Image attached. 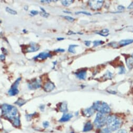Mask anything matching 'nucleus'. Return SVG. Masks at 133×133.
Wrapping results in <instances>:
<instances>
[{
  "instance_id": "4c0bfd02",
  "label": "nucleus",
  "mask_w": 133,
  "mask_h": 133,
  "mask_svg": "<svg viewBox=\"0 0 133 133\" xmlns=\"http://www.w3.org/2000/svg\"><path fill=\"white\" fill-rule=\"evenodd\" d=\"M128 9H133V2L127 7Z\"/></svg>"
},
{
  "instance_id": "7ed1b4c3",
  "label": "nucleus",
  "mask_w": 133,
  "mask_h": 133,
  "mask_svg": "<svg viewBox=\"0 0 133 133\" xmlns=\"http://www.w3.org/2000/svg\"><path fill=\"white\" fill-rule=\"evenodd\" d=\"M92 106L95 111L102 114H108L111 111L110 106L104 102L98 101L94 102Z\"/></svg>"
},
{
  "instance_id": "f8f14e48",
  "label": "nucleus",
  "mask_w": 133,
  "mask_h": 133,
  "mask_svg": "<svg viewBox=\"0 0 133 133\" xmlns=\"http://www.w3.org/2000/svg\"><path fill=\"white\" fill-rule=\"evenodd\" d=\"M93 128V125L92 123L90 121H88V122H87L85 124V125L83 127V132H89L91 130H92Z\"/></svg>"
},
{
  "instance_id": "c85d7f7f",
  "label": "nucleus",
  "mask_w": 133,
  "mask_h": 133,
  "mask_svg": "<svg viewBox=\"0 0 133 133\" xmlns=\"http://www.w3.org/2000/svg\"><path fill=\"white\" fill-rule=\"evenodd\" d=\"M64 17L67 20H68V21L69 22H74L75 19L73 18V17H71V16H64Z\"/></svg>"
},
{
  "instance_id": "a19ab883",
  "label": "nucleus",
  "mask_w": 133,
  "mask_h": 133,
  "mask_svg": "<svg viewBox=\"0 0 133 133\" xmlns=\"http://www.w3.org/2000/svg\"><path fill=\"white\" fill-rule=\"evenodd\" d=\"M65 39V38H57V40H58V41H61V40H64Z\"/></svg>"
},
{
  "instance_id": "0eeeda50",
  "label": "nucleus",
  "mask_w": 133,
  "mask_h": 133,
  "mask_svg": "<svg viewBox=\"0 0 133 133\" xmlns=\"http://www.w3.org/2000/svg\"><path fill=\"white\" fill-rule=\"evenodd\" d=\"M104 1L101 0V1H90L89 2V5L91 8L95 10L100 9L103 5Z\"/></svg>"
},
{
  "instance_id": "39448f33",
  "label": "nucleus",
  "mask_w": 133,
  "mask_h": 133,
  "mask_svg": "<svg viewBox=\"0 0 133 133\" xmlns=\"http://www.w3.org/2000/svg\"><path fill=\"white\" fill-rule=\"evenodd\" d=\"M21 77L18 78L15 81L14 84L12 85L11 88L8 91V93L9 96H14L15 95H17L19 93V90L18 89V86L19 84V82L21 80Z\"/></svg>"
},
{
  "instance_id": "37998d69",
  "label": "nucleus",
  "mask_w": 133,
  "mask_h": 133,
  "mask_svg": "<svg viewBox=\"0 0 133 133\" xmlns=\"http://www.w3.org/2000/svg\"><path fill=\"white\" fill-rule=\"evenodd\" d=\"M23 32H24V33H25V32H26L27 31H26V30H25V29H24V30H23Z\"/></svg>"
},
{
  "instance_id": "412c9836",
  "label": "nucleus",
  "mask_w": 133,
  "mask_h": 133,
  "mask_svg": "<svg viewBox=\"0 0 133 133\" xmlns=\"http://www.w3.org/2000/svg\"><path fill=\"white\" fill-rule=\"evenodd\" d=\"M13 122V125L15 127H18L20 125V119H19V116H17L12 121Z\"/></svg>"
},
{
  "instance_id": "ddd939ff",
  "label": "nucleus",
  "mask_w": 133,
  "mask_h": 133,
  "mask_svg": "<svg viewBox=\"0 0 133 133\" xmlns=\"http://www.w3.org/2000/svg\"><path fill=\"white\" fill-rule=\"evenodd\" d=\"M75 75L77 77L82 80H84L86 77V70H80L77 73H75Z\"/></svg>"
},
{
  "instance_id": "dca6fc26",
  "label": "nucleus",
  "mask_w": 133,
  "mask_h": 133,
  "mask_svg": "<svg viewBox=\"0 0 133 133\" xmlns=\"http://www.w3.org/2000/svg\"><path fill=\"white\" fill-rule=\"evenodd\" d=\"M126 63L128 68L130 69L133 68V59L132 58H129L127 59L126 60Z\"/></svg>"
},
{
  "instance_id": "79ce46f5",
  "label": "nucleus",
  "mask_w": 133,
  "mask_h": 133,
  "mask_svg": "<svg viewBox=\"0 0 133 133\" xmlns=\"http://www.w3.org/2000/svg\"><path fill=\"white\" fill-rule=\"evenodd\" d=\"M64 13H68V14H71V13H71V12L66 11H64Z\"/></svg>"
},
{
  "instance_id": "e433bc0d",
  "label": "nucleus",
  "mask_w": 133,
  "mask_h": 133,
  "mask_svg": "<svg viewBox=\"0 0 133 133\" xmlns=\"http://www.w3.org/2000/svg\"><path fill=\"white\" fill-rule=\"evenodd\" d=\"M84 43L86 46H88V47H89L91 43V41H85Z\"/></svg>"
},
{
  "instance_id": "f03ea898",
  "label": "nucleus",
  "mask_w": 133,
  "mask_h": 133,
  "mask_svg": "<svg viewBox=\"0 0 133 133\" xmlns=\"http://www.w3.org/2000/svg\"><path fill=\"white\" fill-rule=\"evenodd\" d=\"M122 124V120L115 115H109L107 117V128L111 132L119 130Z\"/></svg>"
},
{
  "instance_id": "473e14b6",
  "label": "nucleus",
  "mask_w": 133,
  "mask_h": 133,
  "mask_svg": "<svg viewBox=\"0 0 133 133\" xmlns=\"http://www.w3.org/2000/svg\"><path fill=\"white\" fill-rule=\"evenodd\" d=\"M117 133H128V132L125 130L121 129V130H119L118 131H117Z\"/></svg>"
},
{
  "instance_id": "393cba45",
  "label": "nucleus",
  "mask_w": 133,
  "mask_h": 133,
  "mask_svg": "<svg viewBox=\"0 0 133 133\" xmlns=\"http://www.w3.org/2000/svg\"><path fill=\"white\" fill-rule=\"evenodd\" d=\"M104 43V42L103 41H102V40H95V41H94L93 42V46L94 47H98V46H99V45H102V44H103Z\"/></svg>"
},
{
  "instance_id": "4be33fe9",
  "label": "nucleus",
  "mask_w": 133,
  "mask_h": 133,
  "mask_svg": "<svg viewBox=\"0 0 133 133\" xmlns=\"http://www.w3.org/2000/svg\"><path fill=\"white\" fill-rule=\"evenodd\" d=\"M73 2V0H65V1H61V3L64 5L65 6H69L70 5H71Z\"/></svg>"
},
{
  "instance_id": "9d476101",
  "label": "nucleus",
  "mask_w": 133,
  "mask_h": 133,
  "mask_svg": "<svg viewBox=\"0 0 133 133\" xmlns=\"http://www.w3.org/2000/svg\"><path fill=\"white\" fill-rule=\"evenodd\" d=\"M95 112V110L93 108V106H92L90 108H88L83 111V115L86 116V117H91V116H92Z\"/></svg>"
},
{
  "instance_id": "f257e3e1",
  "label": "nucleus",
  "mask_w": 133,
  "mask_h": 133,
  "mask_svg": "<svg viewBox=\"0 0 133 133\" xmlns=\"http://www.w3.org/2000/svg\"><path fill=\"white\" fill-rule=\"evenodd\" d=\"M3 115L12 121L17 116L18 111L16 107L8 104H4L1 106Z\"/></svg>"
},
{
  "instance_id": "a211bd4d",
  "label": "nucleus",
  "mask_w": 133,
  "mask_h": 133,
  "mask_svg": "<svg viewBox=\"0 0 133 133\" xmlns=\"http://www.w3.org/2000/svg\"><path fill=\"white\" fill-rule=\"evenodd\" d=\"M60 111L61 112H64V113H65L66 111H68V109H67V103H66V102H63L61 104L60 106Z\"/></svg>"
},
{
  "instance_id": "f704fd0d",
  "label": "nucleus",
  "mask_w": 133,
  "mask_h": 133,
  "mask_svg": "<svg viewBox=\"0 0 133 133\" xmlns=\"http://www.w3.org/2000/svg\"><path fill=\"white\" fill-rule=\"evenodd\" d=\"M117 9H118L119 11H123V10H124L125 9V7H124V6H122V5H119V6H118V7H117Z\"/></svg>"
},
{
  "instance_id": "7c9ffc66",
  "label": "nucleus",
  "mask_w": 133,
  "mask_h": 133,
  "mask_svg": "<svg viewBox=\"0 0 133 133\" xmlns=\"http://www.w3.org/2000/svg\"><path fill=\"white\" fill-rule=\"evenodd\" d=\"M30 13L32 16H35V15H36L39 14V12L37 11H36V10H32V11L30 12Z\"/></svg>"
},
{
  "instance_id": "2eb2a0df",
  "label": "nucleus",
  "mask_w": 133,
  "mask_h": 133,
  "mask_svg": "<svg viewBox=\"0 0 133 133\" xmlns=\"http://www.w3.org/2000/svg\"><path fill=\"white\" fill-rule=\"evenodd\" d=\"M133 43V39H125L121 40L119 42V44L121 46H125Z\"/></svg>"
},
{
  "instance_id": "1a4fd4ad",
  "label": "nucleus",
  "mask_w": 133,
  "mask_h": 133,
  "mask_svg": "<svg viewBox=\"0 0 133 133\" xmlns=\"http://www.w3.org/2000/svg\"><path fill=\"white\" fill-rule=\"evenodd\" d=\"M52 55H51L50 53H48V52H42L40 53L39 54H38L37 55L35 56V57H34V60H45L46 59L48 58H52Z\"/></svg>"
},
{
  "instance_id": "423d86ee",
  "label": "nucleus",
  "mask_w": 133,
  "mask_h": 133,
  "mask_svg": "<svg viewBox=\"0 0 133 133\" xmlns=\"http://www.w3.org/2000/svg\"><path fill=\"white\" fill-rule=\"evenodd\" d=\"M28 87L30 90H36L41 87V80L35 79L28 83Z\"/></svg>"
},
{
  "instance_id": "a18cd8bd",
  "label": "nucleus",
  "mask_w": 133,
  "mask_h": 133,
  "mask_svg": "<svg viewBox=\"0 0 133 133\" xmlns=\"http://www.w3.org/2000/svg\"><path fill=\"white\" fill-rule=\"evenodd\" d=\"M1 23V20H0V24Z\"/></svg>"
},
{
  "instance_id": "9b49d317",
  "label": "nucleus",
  "mask_w": 133,
  "mask_h": 133,
  "mask_svg": "<svg viewBox=\"0 0 133 133\" xmlns=\"http://www.w3.org/2000/svg\"><path fill=\"white\" fill-rule=\"evenodd\" d=\"M55 88L54 84L51 81H48L46 83L44 86V89L45 91L50 92L53 91Z\"/></svg>"
},
{
  "instance_id": "58836bf2",
  "label": "nucleus",
  "mask_w": 133,
  "mask_h": 133,
  "mask_svg": "<svg viewBox=\"0 0 133 133\" xmlns=\"http://www.w3.org/2000/svg\"><path fill=\"white\" fill-rule=\"evenodd\" d=\"M76 34V33L72 32V31H69L68 33H67V34L68 35H71V34Z\"/></svg>"
},
{
  "instance_id": "ea45409f",
  "label": "nucleus",
  "mask_w": 133,
  "mask_h": 133,
  "mask_svg": "<svg viewBox=\"0 0 133 133\" xmlns=\"http://www.w3.org/2000/svg\"><path fill=\"white\" fill-rule=\"evenodd\" d=\"M53 1H48V0H46V1H41L40 2H46V3H50L51 2H52Z\"/></svg>"
},
{
  "instance_id": "c9c22d12",
  "label": "nucleus",
  "mask_w": 133,
  "mask_h": 133,
  "mask_svg": "<svg viewBox=\"0 0 133 133\" xmlns=\"http://www.w3.org/2000/svg\"><path fill=\"white\" fill-rule=\"evenodd\" d=\"M5 59V55L4 54H1L0 55V60L3 61Z\"/></svg>"
},
{
  "instance_id": "2f4dec72",
  "label": "nucleus",
  "mask_w": 133,
  "mask_h": 133,
  "mask_svg": "<svg viewBox=\"0 0 133 133\" xmlns=\"http://www.w3.org/2000/svg\"><path fill=\"white\" fill-rule=\"evenodd\" d=\"M43 126L45 128H47L49 126V122L47 121H45L43 123Z\"/></svg>"
},
{
  "instance_id": "5701e85b",
  "label": "nucleus",
  "mask_w": 133,
  "mask_h": 133,
  "mask_svg": "<svg viewBox=\"0 0 133 133\" xmlns=\"http://www.w3.org/2000/svg\"><path fill=\"white\" fill-rule=\"evenodd\" d=\"M26 102V101H25L22 99H19L16 102H15V103L17 104L18 105H19V106H21L24 104H25Z\"/></svg>"
},
{
  "instance_id": "c03bdc74",
  "label": "nucleus",
  "mask_w": 133,
  "mask_h": 133,
  "mask_svg": "<svg viewBox=\"0 0 133 133\" xmlns=\"http://www.w3.org/2000/svg\"><path fill=\"white\" fill-rule=\"evenodd\" d=\"M132 59H133V54H132Z\"/></svg>"
},
{
  "instance_id": "f3484780",
  "label": "nucleus",
  "mask_w": 133,
  "mask_h": 133,
  "mask_svg": "<svg viewBox=\"0 0 133 133\" xmlns=\"http://www.w3.org/2000/svg\"><path fill=\"white\" fill-rule=\"evenodd\" d=\"M109 30L107 29H104L103 30H102L101 31H100L99 33H96L99 34V35H102V36L103 37H107L109 35Z\"/></svg>"
},
{
  "instance_id": "aec40b11",
  "label": "nucleus",
  "mask_w": 133,
  "mask_h": 133,
  "mask_svg": "<svg viewBox=\"0 0 133 133\" xmlns=\"http://www.w3.org/2000/svg\"><path fill=\"white\" fill-rule=\"evenodd\" d=\"M40 8L41 11H41L39 13V14H40V15L42 17H44L45 18H47V17H48L49 16V14L48 13H47V12L45 10L43 7H40Z\"/></svg>"
},
{
  "instance_id": "72a5a7b5",
  "label": "nucleus",
  "mask_w": 133,
  "mask_h": 133,
  "mask_svg": "<svg viewBox=\"0 0 133 133\" xmlns=\"http://www.w3.org/2000/svg\"><path fill=\"white\" fill-rule=\"evenodd\" d=\"M55 51H56V52H65V50L64 49L59 48V49H56L55 50Z\"/></svg>"
},
{
  "instance_id": "a878e982",
  "label": "nucleus",
  "mask_w": 133,
  "mask_h": 133,
  "mask_svg": "<svg viewBox=\"0 0 133 133\" xmlns=\"http://www.w3.org/2000/svg\"><path fill=\"white\" fill-rule=\"evenodd\" d=\"M112 77V74L109 71H107L106 73L104 74V77L106 79H111Z\"/></svg>"
},
{
  "instance_id": "cd10ccee",
  "label": "nucleus",
  "mask_w": 133,
  "mask_h": 133,
  "mask_svg": "<svg viewBox=\"0 0 133 133\" xmlns=\"http://www.w3.org/2000/svg\"><path fill=\"white\" fill-rule=\"evenodd\" d=\"M84 14L85 15H88V16H91L92 14L86 11H80V12H77L75 13V14Z\"/></svg>"
},
{
  "instance_id": "6e6552de",
  "label": "nucleus",
  "mask_w": 133,
  "mask_h": 133,
  "mask_svg": "<svg viewBox=\"0 0 133 133\" xmlns=\"http://www.w3.org/2000/svg\"><path fill=\"white\" fill-rule=\"evenodd\" d=\"M39 45L35 42H32L29 45V47L26 49V53H31L37 51L39 49Z\"/></svg>"
},
{
  "instance_id": "49530a36",
  "label": "nucleus",
  "mask_w": 133,
  "mask_h": 133,
  "mask_svg": "<svg viewBox=\"0 0 133 133\" xmlns=\"http://www.w3.org/2000/svg\"><path fill=\"white\" fill-rule=\"evenodd\" d=\"M73 133V132H72V133Z\"/></svg>"
},
{
  "instance_id": "bb28decb",
  "label": "nucleus",
  "mask_w": 133,
  "mask_h": 133,
  "mask_svg": "<svg viewBox=\"0 0 133 133\" xmlns=\"http://www.w3.org/2000/svg\"><path fill=\"white\" fill-rule=\"evenodd\" d=\"M100 133H112V132L107 127L102 129Z\"/></svg>"
},
{
  "instance_id": "20e7f679",
  "label": "nucleus",
  "mask_w": 133,
  "mask_h": 133,
  "mask_svg": "<svg viewBox=\"0 0 133 133\" xmlns=\"http://www.w3.org/2000/svg\"><path fill=\"white\" fill-rule=\"evenodd\" d=\"M106 120L107 116L105 114L98 112L94 121V125L97 129H101L106 125Z\"/></svg>"
},
{
  "instance_id": "4468645a",
  "label": "nucleus",
  "mask_w": 133,
  "mask_h": 133,
  "mask_svg": "<svg viewBox=\"0 0 133 133\" xmlns=\"http://www.w3.org/2000/svg\"><path fill=\"white\" fill-rule=\"evenodd\" d=\"M72 117H73L72 114L70 113H65L63 115L62 117H61V118L60 119L59 121L61 122H67L69 121Z\"/></svg>"
},
{
  "instance_id": "6ab92c4d",
  "label": "nucleus",
  "mask_w": 133,
  "mask_h": 133,
  "mask_svg": "<svg viewBox=\"0 0 133 133\" xmlns=\"http://www.w3.org/2000/svg\"><path fill=\"white\" fill-rule=\"evenodd\" d=\"M78 47V45H76V44H71L70 45L69 48H68V51L70 53H73L75 54V48L76 47Z\"/></svg>"
},
{
  "instance_id": "c756f323",
  "label": "nucleus",
  "mask_w": 133,
  "mask_h": 133,
  "mask_svg": "<svg viewBox=\"0 0 133 133\" xmlns=\"http://www.w3.org/2000/svg\"><path fill=\"white\" fill-rule=\"evenodd\" d=\"M126 72V70H125V67H124V66H121L120 67V71L119 74H125Z\"/></svg>"
},
{
  "instance_id": "b1692460",
  "label": "nucleus",
  "mask_w": 133,
  "mask_h": 133,
  "mask_svg": "<svg viewBox=\"0 0 133 133\" xmlns=\"http://www.w3.org/2000/svg\"><path fill=\"white\" fill-rule=\"evenodd\" d=\"M6 11L7 12H8V13L11 14L12 15H16L17 14V12L16 11H15V10H14V9H12L11 8H9L8 7H7L6 8Z\"/></svg>"
}]
</instances>
